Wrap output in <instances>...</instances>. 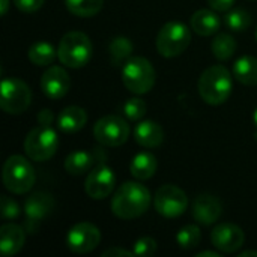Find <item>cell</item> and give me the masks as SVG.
<instances>
[{
	"label": "cell",
	"mask_w": 257,
	"mask_h": 257,
	"mask_svg": "<svg viewBox=\"0 0 257 257\" xmlns=\"http://www.w3.org/2000/svg\"><path fill=\"white\" fill-rule=\"evenodd\" d=\"M157 169H158L157 158L152 154H149V152H140V154H137L133 158L131 166H130L131 175L136 179H139V181L151 179L155 175Z\"/></svg>",
	"instance_id": "cell-21"
},
{
	"label": "cell",
	"mask_w": 257,
	"mask_h": 257,
	"mask_svg": "<svg viewBox=\"0 0 257 257\" xmlns=\"http://www.w3.org/2000/svg\"><path fill=\"white\" fill-rule=\"evenodd\" d=\"M253 120H254V125L257 126V108L254 110V113H253Z\"/></svg>",
	"instance_id": "cell-39"
},
{
	"label": "cell",
	"mask_w": 257,
	"mask_h": 257,
	"mask_svg": "<svg viewBox=\"0 0 257 257\" xmlns=\"http://www.w3.org/2000/svg\"><path fill=\"white\" fill-rule=\"evenodd\" d=\"M197 257H220V254L215 251H202L197 254Z\"/></svg>",
	"instance_id": "cell-37"
},
{
	"label": "cell",
	"mask_w": 257,
	"mask_h": 257,
	"mask_svg": "<svg viewBox=\"0 0 257 257\" xmlns=\"http://www.w3.org/2000/svg\"><path fill=\"white\" fill-rule=\"evenodd\" d=\"M154 208L166 218H178L188 209V197L179 187L167 184L157 190Z\"/></svg>",
	"instance_id": "cell-10"
},
{
	"label": "cell",
	"mask_w": 257,
	"mask_h": 257,
	"mask_svg": "<svg viewBox=\"0 0 257 257\" xmlns=\"http://www.w3.org/2000/svg\"><path fill=\"white\" fill-rule=\"evenodd\" d=\"M54 209V199L48 193L38 191L27 197L24 203V214L27 218V230L30 233H35L39 227V224L53 212Z\"/></svg>",
	"instance_id": "cell-13"
},
{
	"label": "cell",
	"mask_w": 257,
	"mask_h": 257,
	"mask_svg": "<svg viewBox=\"0 0 257 257\" xmlns=\"http://www.w3.org/2000/svg\"><path fill=\"white\" fill-rule=\"evenodd\" d=\"M133 50H134V45H133V42L128 38H125V36H116L108 44V54H110L111 63L114 66L125 65L126 60L131 57Z\"/></svg>",
	"instance_id": "cell-24"
},
{
	"label": "cell",
	"mask_w": 257,
	"mask_h": 257,
	"mask_svg": "<svg viewBox=\"0 0 257 257\" xmlns=\"http://www.w3.org/2000/svg\"><path fill=\"white\" fill-rule=\"evenodd\" d=\"M149 190L139 182L122 184L111 199V212L120 220H134L142 217L151 206Z\"/></svg>",
	"instance_id": "cell-1"
},
{
	"label": "cell",
	"mask_w": 257,
	"mask_h": 257,
	"mask_svg": "<svg viewBox=\"0 0 257 257\" xmlns=\"http://www.w3.org/2000/svg\"><path fill=\"white\" fill-rule=\"evenodd\" d=\"M59 148L57 133L48 125L35 126L24 140V152L26 155L36 163L48 161L54 157Z\"/></svg>",
	"instance_id": "cell-7"
},
{
	"label": "cell",
	"mask_w": 257,
	"mask_h": 257,
	"mask_svg": "<svg viewBox=\"0 0 257 257\" xmlns=\"http://www.w3.org/2000/svg\"><path fill=\"white\" fill-rule=\"evenodd\" d=\"M208 5L217 12H227L235 5V0H208Z\"/></svg>",
	"instance_id": "cell-34"
},
{
	"label": "cell",
	"mask_w": 257,
	"mask_h": 257,
	"mask_svg": "<svg viewBox=\"0 0 257 257\" xmlns=\"http://www.w3.org/2000/svg\"><path fill=\"white\" fill-rule=\"evenodd\" d=\"M41 89L50 99L63 98L71 89L69 74L62 66H48L41 77Z\"/></svg>",
	"instance_id": "cell-15"
},
{
	"label": "cell",
	"mask_w": 257,
	"mask_h": 257,
	"mask_svg": "<svg viewBox=\"0 0 257 257\" xmlns=\"http://www.w3.org/2000/svg\"><path fill=\"white\" fill-rule=\"evenodd\" d=\"M191 42V30L184 23H166L157 35V50L163 57L172 59L181 56Z\"/></svg>",
	"instance_id": "cell-6"
},
{
	"label": "cell",
	"mask_w": 257,
	"mask_h": 257,
	"mask_svg": "<svg viewBox=\"0 0 257 257\" xmlns=\"http://www.w3.org/2000/svg\"><path fill=\"white\" fill-rule=\"evenodd\" d=\"M9 9V0H0V14L6 15Z\"/></svg>",
	"instance_id": "cell-36"
},
{
	"label": "cell",
	"mask_w": 257,
	"mask_h": 257,
	"mask_svg": "<svg viewBox=\"0 0 257 257\" xmlns=\"http://www.w3.org/2000/svg\"><path fill=\"white\" fill-rule=\"evenodd\" d=\"M146 102L140 98H131L123 104V114L130 120H140L146 114Z\"/></svg>",
	"instance_id": "cell-30"
},
{
	"label": "cell",
	"mask_w": 257,
	"mask_h": 257,
	"mask_svg": "<svg viewBox=\"0 0 257 257\" xmlns=\"http://www.w3.org/2000/svg\"><path fill=\"white\" fill-rule=\"evenodd\" d=\"M101 242V232L99 229L87 221L77 223L72 226L66 236V245L72 253L86 254L93 251Z\"/></svg>",
	"instance_id": "cell-11"
},
{
	"label": "cell",
	"mask_w": 257,
	"mask_h": 257,
	"mask_svg": "<svg viewBox=\"0 0 257 257\" xmlns=\"http://www.w3.org/2000/svg\"><path fill=\"white\" fill-rule=\"evenodd\" d=\"M29 60L36 65V66H48L54 62L57 51L54 50V47L45 41H38L35 42L30 48H29Z\"/></svg>",
	"instance_id": "cell-25"
},
{
	"label": "cell",
	"mask_w": 257,
	"mask_h": 257,
	"mask_svg": "<svg viewBox=\"0 0 257 257\" xmlns=\"http://www.w3.org/2000/svg\"><path fill=\"white\" fill-rule=\"evenodd\" d=\"M176 241H178V245L181 248L193 250V248L199 247V244L202 241V232L196 224H188L178 232Z\"/></svg>",
	"instance_id": "cell-29"
},
{
	"label": "cell",
	"mask_w": 257,
	"mask_h": 257,
	"mask_svg": "<svg viewBox=\"0 0 257 257\" xmlns=\"http://www.w3.org/2000/svg\"><path fill=\"white\" fill-rule=\"evenodd\" d=\"M233 75L244 86H257V57H239L233 65Z\"/></svg>",
	"instance_id": "cell-22"
},
{
	"label": "cell",
	"mask_w": 257,
	"mask_h": 257,
	"mask_svg": "<svg viewBox=\"0 0 257 257\" xmlns=\"http://www.w3.org/2000/svg\"><path fill=\"white\" fill-rule=\"evenodd\" d=\"M36 175L33 166L21 155H12L3 166V184L14 194H24L35 185Z\"/></svg>",
	"instance_id": "cell-5"
},
{
	"label": "cell",
	"mask_w": 257,
	"mask_h": 257,
	"mask_svg": "<svg viewBox=\"0 0 257 257\" xmlns=\"http://www.w3.org/2000/svg\"><path fill=\"white\" fill-rule=\"evenodd\" d=\"M256 41H257V29H256Z\"/></svg>",
	"instance_id": "cell-40"
},
{
	"label": "cell",
	"mask_w": 257,
	"mask_h": 257,
	"mask_svg": "<svg viewBox=\"0 0 257 257\" xmlns=\"http://www.w3.org/2000/svg\"><path fill=\"white\" fill-rule=\"evenodd\" d=\"M130 134H131V128L128 122L117 114L104 116L93 126L95 140L99 145L108 148L122 146L130 139Z\"/></svg>",
	"instance_id": "cell-9"
},
{
	"label": "cell",
	"mask_w": 257,
	"mask_h": 257,
	"mask_svg": "<svg viewBox=\"0 0 257 257\" xmlns=\"http://www.w3.org/2000/svg\"><path fill=\"white\" fill-rule=\"evenodd\" d=\"M0 92V107L8 114L18 116L24 113L32 102V90L20 78H3Z\"/></svg>",
	"instance_id": "cell-8"
},
{
	"label": "cell",
	"mask_w": 257,
	"mask_h": 257,
	"mask_svg": "<svg viewBox=\"0 0 257 257\" xmlns=\"http://www.w3.org/2000/svg\"><path fill=\"white\" fill-rule=\"evenodd\" d=\"M251 14L242 8L232 9L224 15V24L233 32H245L251 26Z\"/></svg>",
	"instance_id": "cell-28"
},
{
	"label": "cell",
	"mask_w": 257,
	"mask_h": 257,
	"mask_svg": "<svg viewBox=\"0 0 257 257\" xmlns=\"http://www.w3.org/2000/svg\"><path fill=\"white\" fill-rule=\"evenodd\" d=\"M114 185H116V176L113 170L104 164H99L90 173H87L84 182V191L93 200H104L113 193Z\"/></svg>",
	"instance_id": "cell-12"
},
{
	"label": "cell",
	"mask_w": 257,
	"mask_h": 257,
	"mask_svg": "<svg viewBox=\"0 0 257 257\" xmlns=\"http://www.w3.org/2000/svg\"><path fill=\"white\" fill-rule=\"evenodd\" d=\"M26 242L24 229L14 223H6L0 227V251L5 257L20 253Z\"/></svg>",
	"instance_id": "cell-17"
},
{
	"label": "cell",
	"mask_w": 257,
	"mask_h": 257,
	"mask_svg": "<svg viewBox=\"0 0 257 257\" xmlns=\"http://www.w3.org/2000/svg\"><path fill=\"white\" fill-rule=\"evenodd\" d=\"M92 42L83 32H68L60 39L57 48V57L66 68L78 69L89 63L92 57Z\"/></svg>",
	"instance_id": "cell-3"
},
{
	"label": "cell",
	"mask_w": 257,
	"mask_h": 257,
	"mask_svg": "<svg viewBox=\"0 0 257 257\" xmlns=\"http://www.w3.org/2000/svg\"><path fill=\"white\" fill-rule=\"evenodd\" d=\"M223 214V205L220 199L211 194H200L193 203V217L202 226H211L220 220Z\"/></svg>",
	"instance_id": "cell-16"
},
{
	"label": "cell",
	"mask_w": 257,
	"mask_h": 257,
	"mask_svg": "<svg viewBox=\"0 0 257 257\" xmlns=\"http://www.w3.org/2000/svg\"><path fill=\"white\" fill-rule=\"evenodd\" d=\"M157 241L151 236H143L134 244V254L136 256H152L157 253Z\"/></svg>",
	"instance_id": "cell-31"
},
{
	"label": "cell",
	"mask_w": 257,
	"mask_h": 257,
	"mask_svg": "<svg viewBox=\"0 0 257 257\" xmlns=\"http://www.w3.org/2000/svg\"><path fill=\"white\" fill-rule=\"evenodd\" d=\"M87 122V113L84 108L69 105L63 108L57 116V128L65 134H74L84 128Z\"/></svg>",
	"instance_id": "cell-19"
},
{
	"label": "cell",
	"mask_w": 257,
	"mask_h": 257,
	"mask_svg": "<svg viewBox=\"0 0 257 257\" xmlns=\"http://www.w3.org/2000/svg\"><path fill=\"white\" fill-rule=\"evenodd\" d=\"M211 48L218 60H229L236 51V41L229 33H218L214 38Z\"/></svg>",
	"instance_id": "cell-27"
},
{
	"label": "cell",
	"mask_w": 257,
	"mask_h": 257,
	"mask_svg": "<svg viewBox=\"0 0 257 257\" xmlns=\"http://www.w3.org/2000/svg\"><path fill=\"white\" fill-rule=\"evenodd\" d=\"M45 0H14V5L17 6V9H20L21 12L26 14H32L36 12L42 8Z\"/></svg>",
	"instance_id": "cell-33"
},
{
	"label": "cell",
	"mask_w": 257,
	"mask_h": 257,
	"mask_svg": "<svg viewBox=\"0 0 257 257\" xmlns=\"http://www.w3.org/2000/svg\"><path fill=\"white\" fill-rule=\"evenodd\" d=\"M133 254H134V251H128V250H123V248H119V247H111V248H108V250H105V251L102 253V257H131Z\"/></svg>",
	"instance_id": "cell-35"
},
{
	"label": "cell",
	"mask_w": 257,
	"mask_h": 257,
	"mask_svg": "<svg viewBox=\"0 0 257 257\" xmlns=\"http://www.w3.org/2000/svg\"><path fill=\"white\" fill-rule=\"evenodd\" d=\"M211 241L221 253H235L244 245L245 236L239 226L233 223H221L212 230Z\"/></svg>",
	"instance_id": "cell-14"
},
{
	"label": "cell",
	"mask_w": 257,
	"mask_h": 257,
	"mask_svg": "<svg viewBox=\"0 0 257 257\" xmlns=\"http://www.w3.org/2000/svg\"><path fill=\"white\" fill-rule=\"evenodd\" d=\"M134 140L148 149L158 148L164 140V131L160 123L154 120H142L134 128Z\"/></svg>",
	"instance_id": "cell-18"
},
{
	"label": "cell",
	"mask_w": 257,
	"mask_h": 257,
	"mask_svg": "<svg viewBox=\"0 0 257 257\" xmlns=\"http://www.w3.org/2000/svg\"><path fill=\"white\" fill-rule=\"evenodd\" d=\"M93 163H95V158H93V155L90 152L75 151V152H71L66 157L65 170L72 176H81V175H84V173H87L90 170Z\"/></svg>",
	"instance_id": "cell-23"
},
{
	"label": "cell",
	"mask_w": 257,
	"mask_h": 257,
	"mask_svg": "<svg viewBox=\"0 0 257 257\" xmlns=\"http://www.w3.org/2000/svg\"><path fill=\"white\" fill-rule=\"evenodd\" d=\"M65 5L72 15L90 18L102 9L104 0H65Z\"/></svg>",
	"instance_id": "cell-26"
},
{
	"label": "cell",
	"mask_w": 257,
	"mask_h": 257,
	"mask_svg": "<svg viewBox=\"0 0 257 257\" xmlns=\"http://www.w3.org/2000/svg\"><path fill=\"white\" fill-rule=\"evenodd\" d=\"M0 211H2V217L5 220H15L20 217V212H21L18 203L8 196H2V209Z\"/></svg>",
	"instance_id": "cell-32"
},
{
	"label": "cell",
	"mask_w": 257,
	"mask_h": 257,
	"mask_svg": "<svg viewBox=\"0 0 257 257\" xmlns=\"http://www.w3.org/2000/svg\"><path fill=\"white\" fill-rule=\"evenodd\" d=\"M247 256H256L257 257V251L254 250H248V251H242L239 257H247Z\"/></svg>",
	"instance_id": "cell-38"
},
{
	"label": "cell",
	"mask_w": 257,
	"mask_h": 257,
	"mask_svg": "<svg viewBox=\"0 0 257 257\" xmlns=\"http://www.w3.org/2000/svg\"><path fill=\"white\" fill-rule=\"evenodd\" d=\"M200 98L209 105L224 104L232 93V75L223 65H212L199 78Z\"/></svg>",
	"instance_id": "cell-2"
},
{
	"label": "cell",
	"mask_w": 257,
	"mask_h": 257,
	"mask_svg": "<svg viewBox=\"0 0 257 257\" xmlns=\"http://www.w3.org/2000/svg\"><path fill=\"white\" fill-rule=\"evenodd\" d=\"M155 80V69L152 63L145 57L133 56L122 68V81L125 87L136 95L148 93L154 87Z\"/></svg>",
	"instance_id": "cell-4"
},
{
	"label": "cell",
	"mask_w": 257,
	"mask_h": 257,
	"mask_svg": "<svg viewBox=\"0 0 257 257\" xmlns=\"http://www.w3.org/2000/svg\"><path fill=\"white\" fill-rule=\"evenodd\" d=\"M220 17L209 9H199L197 12L193 14L190 20V26L194 33L199 36H211L215 35L220 29Z\"/></svg>",
	"instance_id": "cell-20"
}]
</instances>
